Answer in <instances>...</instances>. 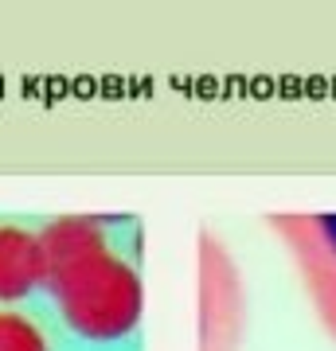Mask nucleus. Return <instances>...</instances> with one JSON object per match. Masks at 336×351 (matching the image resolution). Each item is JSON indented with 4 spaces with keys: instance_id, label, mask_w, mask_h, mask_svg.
<instances>
[{
    "instance_id": "nucleus-1",
    "label": "nucleus",
    "mask_w": 336,
    "mask_h": 351,
    "mask_svg": "<svg viewBox=\"0 0 336 351\" xmlns=\"http://www.w3.org/2000/svg\"><path fill=\"white\" fill-rule=\"evenodd\" d=\"M47 289L63 320L87 339H122L141 324L137 265L110 246L94 219H55L43 226Z\"/></svg>"
},
{
    "instance_id": "nucleus-2",
    "label": "nucleus",
    "mask_w": 336,
    "mask_h": 351,
    "mask_svg": "<svg viewBox=\"0 0 336 351\" xmlns=\"http://www.w3.org/2000/svg\"><path fill=\"white\" fill-rule=\"evenodd\" d=\"M250 324L247 281L215 230L196 234V351H243Z\"/></svg>"
},
{
    "instance_id": "nucleus-3",
    "label": "nucleus",
    "mask_w": 336,
    "mask_h": 351,
    "mask_svg": "<svg viewBox=\"0 0 336 351\" xmlns=\"http://www.w3.org/2000/svg\"><path fill=\"white\" fill-rule=\"evenodd\" d=\"M266 223L286 246L317 324L336 343V211H274Z\"/></svg>"
},
{
    "instance_id": "nucleus-4",
    "label": "nucleus",
    "mask_w": 336,
    "mask_h": 351,
    "mask_svg": "<svg viewBox=\"0 0 336 351\" xmlns=\"http://www.w3.org/2000/svg\"><path fill=\"white\" fill-rule=\"evenodd\" d=\"M39 285H47L43 230L24 223H0V304L24 301Z\"/></svg>"
},
{
    "instance_id": "nucleus-5",
    "label": "nucleus",
    "mask_w": 336,
    "mask_h": 351,
    "mask_svg": "<svg viewBox=\"0 0 336 351\" xmlns=\"http://www.w3.org/2000/svg\"><path fill=\"white\" fill-rule=\"evenodd\" d=\"M0 351H47V336L32 316L0 313Z\"/></svg>"
}]
</instances>
